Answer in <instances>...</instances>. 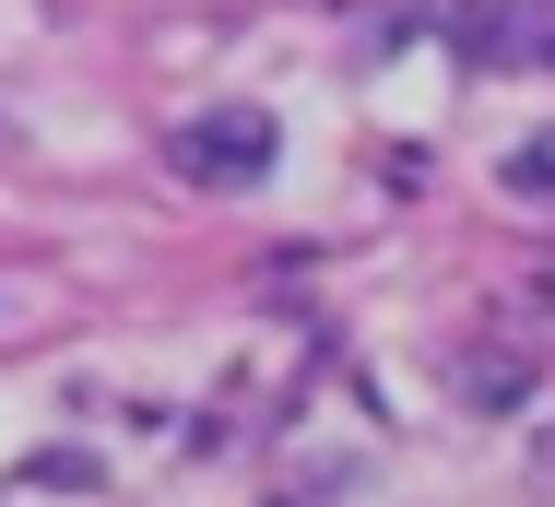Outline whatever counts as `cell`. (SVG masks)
<instances>
[{
    "label": "cell",
    "instance_id": "obj_1",
    "mask_svg": "<svg viewBox=\"0 0 555 507\" xmlns=\"http://www.w3.org/2000/svg\"><path fill=\"white\" fill-rule=\"evenodd\" d=\"M178 178H190V190H260V178H272V118H260V106L190 118V130H178Z\"/></svg>",
    "mask_w": 555,
    "mask_h": 507
},
{
    "label": "cell",
    "instance_id": "obj_2",
    "mask_svg": "<svg viewBox=\"0 0 555 507\" xmlns=\"http://www.w3.org/2000/svg\"><path fill=\"white\" fill-rule=\"evenodd\" d=\"M520 390H532V366H520V354H461V402H473V413H508Z\"/></svg>",
    "mask_w": 555,
    "mask_h": 507
},
{
    "label": "cell",
    "instance_id": "obj_3",
    "mask_svg": "<svg viewBox=\"0 0 555 507\" xmlns=\"http://www.w3.org/2000/svg\"><path fill=\"white\" fill-rule=\"evenodd\" d=\"M496 178H508V202H555V118L508 154V166H496Z\"/></svg>",
    "mask_w": 555,
    "mask_h": 507
},
{
    "label": "cell",
    "instance_id": "obj_4",
    "mask_svg": "<svg viewBox=\"0 0 555 507\" xmlns=\"http://www.w3.org/2000/svg\"><path fill=\"white\" fill-rule=\"evenodd\" d=\"M532 472H544V484H555V437H544V448H532Z\"/></svg>",
    "mask_w": 555,
    "mask_h": 507
}]
</instances>
